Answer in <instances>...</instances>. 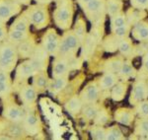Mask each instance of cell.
<instances>
[{
    "instance_id": "cell-20",
    "label": "cell",
    "mask_w": 148,
    "mask_h": 140,
    "mask_svg": "<svg viewBox=\"0 0 148 140\" xmlns=\"http://www.w3.org/2000/svg\"><path fill=\"white\" fill-rule=\"evenodd\" d=\"M68 85V76H64V77H58L53 78L52 80L49 81L47 90L51 92V94H58L61 91H63Z\"/></svg>"
},
{
    "instance_id": "cell-4",
    "label": "cell",
    "mask_w": 148,
    "mask_h": 140,
    "mask_svg": "<svg viewBox=\"0 0 148 140\" xmlns=\"http://www.w3.org/2000/svg\"><path fill=\"white\" fill-rule=\"evenodd\" d=\"M81 46V42L75 35L73 30H67L60 37L59 48L57 56H63L66 58L75 57L78 49Z\"/></svg>"
},
{
    "instance_id": "cell-47",
    "label": "cell",
    "mask_w": 148,
    "mask_h": 140,
    "mask_svg": "<svg viewBox=\"0 0 148 140\" xmlns=\"http://www.w3.org/2000/svg\"><path fill=\"white\" fill-rule=\"evenodd\" d=\"M89 1H91V0H77L78 4H79L81 7H84Z\"/></svg>"
},
{
    "instance_id": "cell-5",
    "label": "cell",
    "mask_w": 148,
    "mask_h": 140,
    "mask_svg": "<svg viewBox=\"0 0 148 140\" xmlns=\"http://www.w3.org/2000/svg\"><path fill=\"white\" fill-rule=\"evenodd\" d=\"M2 101H3L2 117L12 122L22 123L26 115V109L22 105L16 103L13 97Z\"/></svg>"
},
{
    "instance_id": "cell-32",
    "label": "cell",
    "mask_w": 148,
    "mask_h": 140,
    "mask_svg": "<svg viewBox=\"0 0 148 140\" xmlns=\"http://www.w3.org/2000/svg\"><path fill=\"white\" fill-rule=\"evenodd\" d=\"M119 74L121 78L123 79H127V78L133 77L135 75V69L133 68V66L130 64V61H125L121 64V67L120 71H119Z\"/></svg>"
},
{
    "instance_id": "cell-10",
    "label": "cell",
    "mask_w": 148,
    "mask_h": 140,
    "mask_svg": "<svg viewBox=\"0 0 148 140\" xmlns=\"http://www.w3.org/2000/svg\"><path fill=\"white\" fill-rule=\"evenodd\" d=\"M22 12V5L14 0H0V22L8 23Z\"/></svg>"
},
{
    "instance_id": "cell-35",
    "label": "cell",
    "mask_w": 148,
    "mask_h": 140,
    "mask_svg": "<svg viewBox=\"0 0 148 140\" xmlns=\"http://www.w3.org/2000/svg\"><path fill=\"white\" fill-rule=\"evenodd\" d=\"M141 16H145V12H143L141 9H132V12H128V24L130 23H138L143 18Z\"/></svg>"
},
{
    "instance_id": "cell-1",
    "label": "cell",
    "mask_w": 148,
    "mask_h": 140,
    "mask_svg": "<svg viewBox=\"0 0 148 140\" xmlns=\"http://www.w3.org/2000/svg\"><path fill=\"white\" fill-rule=\"evenodd\" d=\"M74 15V6L72 0L56 1V7L53 11V21L57 28L67 31L72 25Z\"/></svg>"
},
{
    "instance_id": "cell-34",
    "label": "cell",
    "mask_w": 148,
    "mask_h": 140,
    "mask_svg": "<svg viewBox=\"0 0 148 140\" xmlns=\"http://www.w3.org/2000/svg\"><path fill=\"white\" fill-rule=\"evenodd\" d=\"M125 24H127V18L126 15L123 13H119L116 15L111 17V28L112 30L116 29V28L121 27V26H125Z\"/></svg>"
},
{
    "instance_id": "cell-19",
    "label": "cell",
    "mask_w": 148,
    "mask_h": 140,
    "mask_svg": "<svg viewBox=\"0 0 148 140\" xmlns=\"http://www.w3.org/2000/svg\"><path fill=\"white\" fill-rule=\"evenodd\" d=\"M30 26L31 24L29 22L25 15H24L23 11L21 12L19 15H17L14 19V21L9 27L10 30H17V31H22V32H27L30 33Z\"/></svg>"
},
{
    "instance_id": "cell-48",
    "label": "cell",
    "mask_w": 148,
    "mask_h": 140,
    "mask_svg": "<svg viewBox=\"0 0 148 140\" xmlns=\"http://www.w3.org/2000/svg\"><path fill=\"white\" fill-rule=\"evenodd\" d=\"M143 69L146 72H148V59H144L143 60Z\"/></svg>"
},
{
    "instance_id": "cell-17",
    "label": "cell",
    "mask_w": 148,
    "mask_h": 140,
    "mask_svg": "<svg viewBox=\"0 0 148 140\" xmlns=\"http://www.w3.org/2000/svg\"><path fill=\"white\" fill-rule=\"evenodd\" d=\"M100 96V87L95 82H91L82 90L80 98L84 104L96 103Z\"/></svg>"
},
{
    "instance_id": "cell-23",
    "label": "cell",
    "mask_w": 148,
    "mask_h": 140,
    "mask_svg": "<svg viewBox=\"0 0 148 140\" xmlns=\"http://www.w3.org/2000/svg\"><path fill=\"white\" fill-rule=\"evenodd\" d=\"M132 37L136 41L148 40V23H137L132 30Z\"/></svg>"
},
{
    "instance_id": "cell-12",
    "label": "cell",
    "mask_w": 148,
    "mask_h": 140,
    "mask_svg": "<svg viewBox=\"0 0 148 140\" xmlns=\"http://www.w3.org/2000/svg\"><path fill=\"white\" fill-rule=\"evenodd\" d=\"M49 54L47 53V51L44 48L42 44H37L34 53L31 56L30 59L32 63L34 64L37 71L47 70V66L49 62Z\"/></svg>"
},
{
    "instance_id": "cell-49",
    "label": "cell",
    "mask_w": 148,
    "mask_h": 140,
    "mask_svg": "<svg viewBox=\"0 0 148 140\" xmlns=\"http://www.w3.org/2000/svg\"><path fill=\"white\" fill-rule=\"evenodd\" d=\"M144 59H148V51L146 53V54H145V56H144Z\"/></svg>"
},
{
    "instance_id": "cell-3",
    "label": "cell",
    "mask_w": 148,
    "mask_h": 140,
    "mask_svg": "<svg viewBox=\"0 0 148 140\" xmlns=\"http://www.w3.org/2000/svg\"><path fill=\"white\" fill-rule=\"evenodd\" d=\"M47 5H29L27 9L23 11L24 15L27 17L31 25L37 30H42L47 27L51 21Z\"/></svg>"
},
{
    "instance_id": "cell-29",
    "label": "cell",
    "mask_w": 148,
    "mask_h": 140,
    "mask_svg": "<svg viewBox=\"0 0 148 140\" xmlns=\"http://www.w3.org/2000/svg\"><path fill=\"white\" fill-rule=\"evenodd\" d=\"M73 31H74V33H75V35L78 37V39L80 40L81 44H82V42H84L85 37H86V24H85V21L83 20L80 16H78Z\"/></svg>"
},
{
    "instance_id": "cell-25",
    "label": "cell",
    "mask_w": 148,
    "mask_h": 140,
    "mask_svg": "<svg viewBox=\"0 0 148 140\" xmlns=\"http://www.w3.org/2000/svg\"><path fill=\"white\" fill-rule=\"evenodd\" d=\"M14 84L13 80L9 79L5 81H0V99L5 100L11 98L14 93Z\"/></svg>"
},
{
    "instance_id": "cell-43",
    "label": "cell",
    "mask_w": 148,
    "mask_h": 140,
    "mask_svg": "<svg viewBox=\"0 0 148 140\" xmlns=\"http://www.w3.org/2000/svg\"><path fill=\"white\" fill-rule=\"evenodd\" d=\"M8 28L6 26V23L0 22V44L7 40L8 37Z\"/></svg>"
},
{
    "instance_id": "cell-22",
    "label": "cell",
    "mask_w": 148,
    "mask_h": 140,
    "mask_svg": "<svg viewBox=\"0 0 148 140\" xmlns=\"http://www.w3.org/2000/svg\"><path fill=\"white\" fill-rule=\"evenodd\" d=\"M134 118L133 111L128 109H119L116 111V120L125 125H130Z\"/></svg>"
},
{
    "instance_id": "cell-8",
    "label": "cell",
    "mask_w": 148,
    "mask_h": 140,
    "mask_svg": "<svg viewBox=\"0 0 148 140\" xmlns=\"http://www.w3.org/2000/svg\"><path fill=\"white\" fill-rule=\"evenodd\" d=\"M38 95H39V93L32 84L26 83L18 89L19 100H20L21 104L26 110L36 108Z\"/></svg>"
},
{
    "instance_id": "cell-13",
    "label": "cell",
    "mask_w": 148,
    "mask_h": 140,
    "mask_svg": "<svg viewBox=\"0 0 148 140\" xmlns=\"http://www.w3.org/2000/svg\"><path fill=\"white\" fill-rule=\"evenodd\" d=\"M70 65H69V59L63 56H56L52 62L51 75L52 78H58L68 76L70 72Z\"/></svg>"
},
{
    "instance_id": "cell-40",
    "label": "cell",
    "mask_w": 148,
    "mask_h": 140,
    "mask_svg": "<svg viewBox=\"0 0 148 140\" xmlns=\"http://www.w3.org/2000/svg\"><path fill=\"white\" fill-rule=\"evenodd\" d=\"M130 30V24H125V26H121V27L116 28V29L112 30V32L114 33V36L118 38H125L128 35Z\"/></svg>"
},
{
    "instance_id": "cell-51",
    "label": "cell",
    "mask_w": 148,
    "mask_h": 140,
    "mask_svg": "<svg viewBox=\"0 0 148 140\" xmlns=\"http://www.w3.org/2000/svg\"><path fill=\"white\" fill-rule=\"evenodd\" d=\"M147 88H148V83H147Z\"/></svg>"
},
{
    "instance_id": "cell-33",
    "label": "cell",
    "mask_w": 148,
    "mask_h": 140,
    "mask_svg": "<svg viewBox=\"0 0 148 140\" xmlns=\"http://www.w3.org/2000/svg\"><path fill=\"white\" fill-rule=\"evenodd\" d=\"M106 139L107 140H119L123 139V134L121 128L116 125L111 126L106 131Z\"/></svg>"
},
{
    "instance_id": "cell-27",
    "label": "cell",
    "mask_w": 148,
    "mask_h": 140,
    "mask_svg": "<svg viewBox=\"0 0 148 140\" xmlns=\"http://www.w3.org/2000/svg\"><path fill=\"white\" fill-rule=\"evenodd\" d=\"M126 91H127V84L125 83H119L116 84L113 87V91H112V98L114 101H121L125 98Z\"/></svg>"
},
{
    "instance_id": "cell-38",
    "label": "cell",
    "mask_w": 148,
    "mask_h": 140,
    "mask_svg": "<svg viewBox=\"0 0 148 140\" xmlns=\"http://www.w3.org/2000/svg\"><path fill=\"white\" fill-rule=\"evenodd\" d=\"M119 49L123 55H130L132 53L131 42L128 40H121L120 44H119Z\"/></svg>"
},
{
    "instance_id": "cell-21",
    "label": "cell",
    "mask_w": 148,
    "mask_h": 140,
    "mask_svg": "<svg viewBox=\"0 0 148 140\" xmlns=\"http://www.w3.org/2000/svg\"><path fill=\"white\" fill-rule=\"evenodd\" d=\"M82 105L83 101L80 97L78 96H72L70 99L68 100V102L65 104V109L70 115H75L78 113H80L82 110Z\"/></svg>"
},
{
    "instance_id": "cell-36",
    "label": "cell",
    "mask_w": 148,
    "mask_h": 140,
    "mask_svg": "<svg viewBox=\"0 0 148 140\" xmlns=\"http://www.w3.org/2000/svg\"><path fill=\"white\" fill-rule=\"evenodd\" d=\"M106 131L107 129L102 127V125L93 126V128L91 129V136L93 139H97V140L106 139Z\"/></svg>"
},
{
    "instance_id": "cell-46",
    "label": "cell",
    "mask_w": 148,
    "mask_h": 140,
    "mask_svg": "<svg viewBox=\"0 0 148 140\" xmlns=\"http://www.w3.org/2000/svg\"><path fill=\"white\" fill-rule=\"evenodd\" d=\"M0 140H13L11 136L7 134H4V133H0Z\"/></svg>"
},
{
    "instance_id": "cell-41",
    "label": "cell",
    "mask_w": 148,
    "mask_h": 140,
    "mask_svg": "<svg viewBox=\"0 0 148 140\" xmlns=\"http://www.w3.org/2000/svg\"><path fill=\"white\" fill-rule=\"evenodd\" d=\"M109 120V117L108 113H107V111L103 110V111H99L97 117H95V123L98 125H104L108 122Z\"/></svg>"
},
{
    "instance_id": "cell-30",
    "label": "cell",
    "mask_w": 148,
    "mask_h": 140,
    "mask_svg": "<svg viewBox=\"0 0 148 140\" xmlns=\"http://www.w3.org/2000/svg\"><path fill=\"white\" fill-rule=\"evenodd\" d=\"M99 107L96 104H86V107L82 110L83 117L87 118L88 120H95V117H97L98 113H99Z\"/></svg>"
},
{
    "instance_id": "cell-11",
    "label": "cell",
    "mask_w": 148,
    "mask_h": 140,
    "mask_svg": "<svg viewBox=\"0 0 148 140\" xmlns=\"http://www.w3.org/2000/svg\"><path fill=\"white\" fill-rule=\"evenodd\" d=\"M0 133L9 135L13 139H22L28 135L22 123L12 122L3 117L0 120Z\"/></svg>"
},
{
    "instance_id": "cell-16",
    "label": "cell",
    "mask_w": 148,
    "mask_h": 140,
    "mask_svg": "<svg viewBox=\"0 0 148 140\" xmlns=\"http://www.w3.org/2000/svg\"><path fill=\"white\" fill-rule=\"evenodd\" d=\"M148 97V88L147 83L144 81H138L133 85L132 91L130 96L131 105H137L143 100H146Z\"/></svg>"
},
{
    "instance_id": "cell-14",
    "label": "cell",
    "mask_w": 148,
    "mask_h": 140,
    "mask_svg": "<svg viewBox=\"0 0 148 140\" xmlns=\"http://www.w3.org/2000/svg\"><path fill=\"white\" fill-rule=\"evenodd\" d=\"M84 13L87 15V17L92 21L100 20V14L104 12L105 8V1L104 0H91L87 4L82 7Z\"/></svg>"
},
{
    "instance_id": "cell-45",
    "label": "cell",
    "mask_w": 148,
    "mask_h": 140,
    "mask_svg": "<svg viewBox=\"0 0 148 140\" xmlns=\"http://www.w3.org/2000/svg\"><path fill=\"white\" fill-rule=\"evenodd\" d=\"M34 1L37 4H40V5H49V4H51L54 0H34Z\"/></svg>"
},
{
    "instance_id": "cell-7",
    "label": "cell",
    "mask_w": 148,
    "mask_h": 140,
    "mask_svg": "<svg viewBox=\"0 0 148 140\" xmlns=\"http://www.w3.org/2000/svg\"><path fill=\"white\" fill-rule=\"evenodd\" d=\"M24 129L28 135H37L42 129V122H40V115L36 108L27 109L26 115L22 122Z\"/></svg>"
},
{
    "instance_id": "cell-26",
    "label": "cell",
    "mask_w": 148,
    "mask_h": 140,
    "mask_svg": "<svg viewBox=\"0 0 148 140\" xmlns=\"http://www.w3.org/2000/svg\"><path fill=\"white\" fill-rule=\"evenodd\" d=\"M31 36V33L27 32H22V31H17V30H8V37H7V41L13 42V44H20L21 42H23L24 40L28 39Z\"/></svg>"
},
{
    "instance_id": "cell-2",
    "label": "cell",
    "mask_w": 148,
    "mask_h": 140,
    "mask_svg": "<svg viewBox=\"0 0 148 140\" xmlns=\"http://www.w3.org/2000/svg\"><path fill=\"white\" fill-rule=\"evenodd\" d=\"M19 58L17 44L7 40L0 44V70L12 73L17 67Z\"/></svg>"
},
{
    "instance_id": "cell-31",
    "label": "cell",
    "mask_w": 148,
    "mask_h": 140,
    "mask_svg": "<svg viewBox=\"0 0 148 140\" xmlns=\"http://www.w3.org/2000/svg\"><path fill=\"white\" fill-rule=\"evenodd\" d=\"M123 8V2L121 0H108L107 1V11L111 17L121 13Z\"/></svg>"
},
{
    "instance_id": "cell-9",
    "label": "cell",
    "mask_w": 148,
    "mask_h": 140,
    "mask_svg": "<svg viewBox=\"0 0 148 140\" xmlns=\"http://www.w3.org/2000/svg\"><path fill=\"white\" fill-rule=\"evenodd\" d=\"M59 42H60V36L57 34L54 29H49L42 36L40 44L49 55L56 57L58 54Z\"/></svg>"
},
{
    "instance_id": "cell-6",
    "label": "cell",
    "mask_w": 148,
    "mask_h": 140,
    "mask_svg": "<svg viewBox=\"0 0 148 140\" xmlns=\"http://www.w3.org/2000/svg\"><path fill=\"white\" fill-rule=\"evenodd\" d=\"M15 75H14V91L16 88H20L22 85L26 84L28 79L32 78L38 72L34 64L32 63L30 58L23 59L20 63H18L17 67L15 68Z\"/></svg>"
},
{
    "instance_id": "cell-37",
    "label": "cell",
    "mask_w": 148,
    "mask_h": 140,
    "mask_svg": "<svg viewBox=\"0 0 148 140\" xmlns=\"http://www.w3.org/2000/svg\"><path fill=\"white\" fill-rule=\"evenodd\" d=\"M136 111L137 115L141 117H148V101L147 100H143L140 103L136 105Z\"/></svg>"
},
{
    "instance_id": "cell-24",
    "label": "cell",
    "mask_w": 148,
    "mask_h": 140,
    "mask_svg": "<svg viewBox=\"0 0 148 140\" xmlns=\"http://www.w3.org/2000/svg\"><path fill=\"white\" fill-rule=\"evenodd\" d=\"M116 82H118V77L116 74L112 72H107L100 79L99 87L101 88V90H108L113 88L116 84Z\"/></svg>"
},
{
    "instance_id": "cell-28",
    "label": "cell",
    "mask_w": 148,
    "mask_h": 140,
    "mask_svg": "<svg viewBox=\"0 0 148 140\" xmlns=\"http://www.w3.org/2000/svg\"><path fill=\"white\" fill-rule=\"evenodd\" d=\"M135 133L141 138L148 139V117H141L135 125Z\"/></svg>"
},
{
    "instance_id": "cell-44",
    "label": "cell",
    "mask_w": 148,
    "mask_h": 140,
    "mask_svg": "<svg viewBox=\"0 0 148 140\" xmlns=\"http://www.w3.org/2000/svg\"><path fill=\"white\" fill-rule=\"evenodd\" d=\"M15 2H17L18 4H20V5L22 6H29L31 5V2L33 1V0H14Z\"/></svg>"
},
{
    "instance_id": "cell-50",
    "label": "cell",
    "mask_w": 148,
    "mask_h": 140,
    "mask_svg": "<svg viewBox=\"0 0 148 140\" xmlns=\"http://www.w3.org/2000/svg\"><path fill=\"white\" fill-rule=\"evenodd\" d=\"M54 1H59V0H54Z\"/></svg>"
},
{
    "instance_id": "cell-15",
    "label": "cell",
    "mask_w": 148,
    "mask_h": 140,
    "mask_svg": "<svg viewBox=\"0 0 148 140\" xmlns=\"http://www.w3.org/2000/svg\"><path fill=\"white\" fill-rule=\"evenodd\" d=\"M36 47H37V42L35 41V38L32 35L28 39L24 40L20 44H17L19 57L21 59H28L34 53Z\"/></svg>"
},
{
    "instance_id": "cell-42",
    "label": "cell",
    "mask_w": 148,
    "mask_h": 140,
    "mask_svg": "<svg viewBox=\"0 0 148 140\" xmlns=\"http://www.w3.org/2000/svg\"><path fill=\"white\" fill-rule=\"evenodd\" d=\"M130 3L133 8L136 9H148V0H130Z\"/></svg>"
},
{
    "instance_id": "cell-18",
    "label": "cell",
    "mask_w": 148,
    "mask_h": 140,
    "mask_svg": "<svg viewBox=\"0 0 148 140\" xmlns=\"http://www.w3.org/2000/svg\"><path fill=\"white\" fill-rule=\"evenodd\" d=\"M32 85L35 87V89L37 90L39 94L44 93L46 90H47L51 79H49V75H47V70L38 71L32 77Z\"/></svg>"
},
{
    "instance_id": "cell-39",
    "label": "cell",
    "mask_w": 148,
    "mask_h": 140,
    "mask_svg": "<svg viewBox=\"0 0 148 140\" xmlns=\"http://www.w3.org/2000/svg\"><path fill=\"white\" fill-rule=\"evenodd\" d=\"M123 64V61L120 59H111L107 64V71L112 73H116L119 72Z\"/></svg>"
}]
</instances>
